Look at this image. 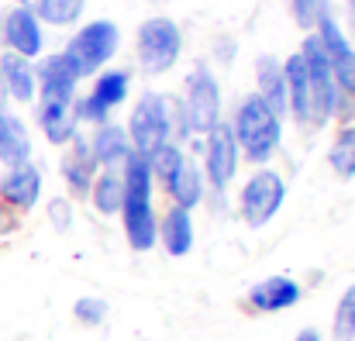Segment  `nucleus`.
<instances>
[{
	"label": "nucleus",
	"instance_id": "nucleus-7",
	"mask_svg": "<svg viewBox=\"0 0 355 341\" xmlns=\"http://www.w3.org/2000/svg\"><path fill=\"white\" fill-rule=\"evenodd\" d=\"M180 117L187 131L207 134L211 128L221 124V87L207 66H193L187 76V97L180 104Z\"/></svg>",
	"mask_w": 355,
	"mask_h": 341
},
{
	"label": "nucleus",
	"instance_id": "nucleus-3",
	"mask_svg": "<svg viewBox=\"0 0 355 341\" xmlns=\"http://www.w3.org/2000/svg\"><path fill=\"white\" fill-rule=\"evenodd\" d=\"M232 134H235V141L241 145L248 162L266 166L272 159V152L279 148V141H283V117L269 111L259 94H252L238 104L235 121H232Z\"/></svg>",
	"mask_w": 355,
	"mask_h": 341
},
{
	"label": "nucleus",
	"instance_id": "nucleus-19",
	"mask_svg": "<svg viewBox=\"0 0 355 341\" xmlns=\"http://www.w3.org/2000/svg\"><path fill=\"white\" fill-rule=\"evenodd\" d=\"M90 152H94V162H101L104 169H118V166H124V159H128L135 148H131L124 128L104 121V124H97V131H94Z\"/></svg>",
	"mask_w": 355,
	"mask_h": 341
},
{
	"label": "nucleus",
	"instance_id": "nucleus-8",
	"mask_svg": "<svg viewBox=\"0 0 355 341\" xmlns=\"http://www.w3.org/2000/svg\"><path fill=\"white\" fill-rule=\"evenodd\" d=\"M286 200V183L276 169H255L248 176V183L241 186V197H238V211L245 218L248 227H266L283 207Z\"/></svg>",
	"mask_w": 355,
	"mask_h": 341
},
{
	"label": "nucleus",
	"instance_id": "nucleus-31",
	"mask_svg": "<svg viewBox=\"0 0 355 341\" xmlns=\"http://www.w3.org/2000/svg\"><path fill=\"white\" fill-rule=\"evenodd\" d=\"M49 218H52L55 231H66V227L73 225V207H69V200H52V204H49Z\"/></svg>",
	"mask_w": 355,
	"mask_h": 341
},
{
	"label": "nucleus",
	"instance_id": "nucleus-20",
	"mask_svg": "<svg viewBox=\"0 0 355 341\" xmlns=\"http://www.w3.org/2000/svg\"><path fill=\"white\" fill-rule=\"evenodd\" d=\"M94 173H97V162H94L90 145L83 138H73V152L62 159V176H66V186L73 190V197H87L90 193Z\"/></svg>",
	"mask_w": 355,
	"mask_h": 341
},
{
	"label": "nucleus",
	"instance_id": "nucleus-9",
	"mask_svg": "<svg viewBox=\"0 0 355 341\" xmlns=\"http://www.w3.org/2000/svg\"><path fill=\"white\" fill-rule=\"evenodd\" d=\"M0 42L7 45V52H17L24 59H38L45 52V28H42L38 14L17 0L0 17Z\"/></svg>",
	"mask_w": 355,
	"mask_h": 341
},
{
	"label": "nucleus",
	"instance_id": "nucleus-2",
	"mask_svg": "<svg viewBox=\"0 0 355 341\" xmlns=\"http://www.w3.org/2000/svg\"><path fill=\"white\" fill-rule=\"evenodd\" d=\"M173 131H180L183 138L190 134L183 117H180V104H173L166 94H141V100L135 104L131 121H128L131 148L148 159L159 145H166L173 138Z\"/></svg>",
	"mask_w": 355,
	"mask_h": 341
},
{
	"label": "nucleus",
	"instance_id": "nucleus-5",
	"mask_svg": "<svg viewBox=\"0 0 355 341\" xmlns=\"http://www.w3.org/2000/svg\"><path fill=\"white\" fill-rule=\"evenodd\" d=\"M135 49H138V66L148 73V76H162L169 73L176 62H180V52H183V31L173 17H148L138 24V35H135Z\"/></svg>",
	"mask_w": 355,
	"mask_h": 341
},
{
	"label": "nucleus",
	"instance_id": "nucleus-21",
	"mask_svg": "<svg viewBox=\"0 0 355 341\" xmlns=\"http://www.w3.org/2000/svg\"><path fill=\"white\" fill-rule=\"evenodd\" d=\"M166 190H169V197L176 200V207L193 211V207L204 200V173L183 155V162L176 166V173L166 180Z\"/></svg>",
	"mask_w": 355,
	"mask_h": 341
},
{
	"label": "nucleus",
	"instance_id": "nucleus-35",
	"mask_svg": "<svg viewBox=\"0 0 355 341\" xmlns=\"http://www.w3.org/2000/svg\"><path fill=\"white\" fill-rule=\"evenodd\" d=\"M3 124H7V111L0 107V134H3Z\"/></svg>",
	"mask_w": 355,
	"mask_h": 341
},
{
	"label": "nucleus",
	"instance_id": "nucleus-10",
	"mask_svg": "<svg viewBox=\"0 0 355 341\" xmlns=\"http://www.w3.org/2000/svg\"><path fill=\"white\" fill-rule=\"evenodd\" d=\"M238 173V141L232 124H218L204 138V176L214 190H228Z\"/></svg>",
	"mask_w": 355,
	"mask_h": 341
},
{
	"label": "nucleus",
	"instance_id": "nucleus-17",
	"mask_svg": "<svg viewBox=\"0 0 355 341\" xmlns=\"http://www.w3.org/2000/svg\"><path fill=\"white\" fill-rule=\"evenodd\" d=\"M283 80H286V114H293L300 124H311V76L300 52H293L283 62Z\"/></svg>",
	"mask_w": 355,
	"mask_h": 341
},
{
	"label": "nucleus",
	"instance_id": "nucleus-1",
	"mask_svg": "<svg viewBox=\"0 0 355 341\" xmlns=\"http://www.w3.org/2000/svg\"><path fill=\"white\" fill-rule=\"evenodd\" d=\"M124 204H121V221H124V234H128V245L135 252H148L155 248V238H159V225H155V207H152V169H148V159L131 152L124 159Z\"/></svg>",
	"mask_w": 355,
	"mask_h": 341
},
{
	"label": "nucleus",
	"instance_id": "nucleus-30",
	"mask_svg": "<svg viewBox=\"0 0 355 341\" xmlns=\"http://www.w3.org/2000/svg\"><path fill=\"white\" fill-rule=\"evenodd\" d=\"M73 317H76L80 324H101V321L107 317V304L97 300V297H83V300H76Z\"/></svg>",
	"mask_w": 355,
	"mask_h": 341
},
{
	"label": "nucleus",
	"instance_id": "nucleus-18",
	"mask_svg": "<svg viewBox=\"0 0 355 341\" xmlns=\"http://www.w3.org/2000/svg\"><path fill=\"white\" fill-rule=\"evenodd\" d=\"M255 83H259V97L266 100V107L272 114H286V80H283V62L272 55H259L255 59Z\"/></svg>",
	"mask_w": 355,
	"mask_h": 341
},
{
	"label": "nucleus",
	"instance_id": "nucleus-6",
	"mask_svg": "<svg viewBox=\"0 0 355 341\" xmlns=\"http://www.w3.org/2000/svg\"><path fill=\"white\" fill-rule=\"evenodd\" d=\"M300 55H304V66H307V76H311V124H328L338 114L342 94H338L331 59H328L318 31H307V38L300 45Z\"/></svg>",
	"mask_w": 355,
	"mask_h": 341
},
{
	"label": "nucleus",
	"instance_id": "nucleus-34",
	"mask_svg": "<svg viewBox=\"0 0 355 341\" xmlns=\"http://www.w3.org/2000/svg\"><path fill=\"white\" fill-rule=\"evenodd\" d=\"M7 104V87H3V76H0V107Z\"/></svg>",
	"mask_w": 355,
	"mask_h": 341
},
{
	"label": "nucleus",
	"instance_id": "nucleus-11",
	"mask_svg": "<svg viewBox=\"0 0 355 341\" xmlns=\"http://www.w3.org/2000/svg\"><path fill=\"white\" fill-rule=\"evenodd\" d=\"M128 90H131V73H128V69H107V73H101V76L94 80L90 97H87V100H76V117H80V121L104 124L107 114L128 100Z\"/></svg>",
	"mask_w": 355,
	"mask_h": 341
},
{
	"label": "nucleus",
	"instance_id": "nucleus-13",
	"mask_svg": "<svg viewBox=\"0 0 355 341\" xmlns=\"http://www.w3.org/2000/svg\"><path fill=\"white\" fill-rule=\"evenodd\" d=\"M76 97H38V128L52 145L76 138Z\"/></svg>",
	"mask_w": 355,
	"mask_h": 341
},
{
	"label": "nucleus",
	"instance_id": "nucleus-29",
	"mask_svg": "<svg viewBox=\"0 0 355 341\" xmlns=\"http://www.w3.org/2000/svg\"><path fill=\"white\" fill-rule=\"evenodd\" d=\"M290 3V17L304 28V31H314L318 21L328 14V0H286Z\"/></svg>",
	"mask_w": 355,
	"mask_h": 341
},
{
	"label": "nucleus",
	"instance_id": "nucleus-32",
	"mask_svg": "<svg viewBox=\"0 0 355 341\" xmlns=\"http://www.w3.org/2000/svg\"><path fill=\"white\" fill-rule=\"evenodd\" d=\"M297 341H324V338H321V335H318L314 328H304V331L297 335Z\"/></svg>",
	"mask_w": 355,
	"mask_h": 341
},
{
	"label": "nucleus",
	"instance_id": "nucleus-25",
	"mask_svg": "<svg viewBox=\"0 0 355 341\" xmlns=\"http://www.w3.org/2000/svg\"><path fill=\"white\" fill-rule=\"evenodd\" d=\"M90 197H94V207L101 214H121V204H124V183H121V176L114 169H107L104 176H94Z\"/></svg>",
	"mask_w": 355,
	"mask_h": 341
},
{
	"label": "nucleus",
	"instance_id": "nucleus-24",
	"mask_svg": "<svg viewBox=\"0 0 355 341\" xmlns=\"http://www.w3.org/2000/svg\"><path fill=\"white\" fill-rule=\"evenodd\" d=\"M21 3H28L38 14V21L52 28H69L87 10V0H21Z\"/></svg>",
	"mask_w": 355,
	"mask_h": 341
},
{
	"label": "nucleus",
	"instance_id": "nucleus-16",
	"mask_svg": "<svg viewBox=\"0 0 355 341\" xmlns=\"http://www.w3.org/2000/svg\"><path fill=\"white\" fill-rule=\"evenodd\" d=\"M0 76H3V87H7V100L31 104L38 97V80H35L31 59H24L17 52H3L0 55Z\"/></svg>",
	"mask_w": 355,
	"mask_h": 341
},
{
	"label": "nucleus",
	"instance_id": "nucleus-28",
	"mask_svg": "<svg viewBox=\"0 0 355 341\" xmlns=\"http://www.w3.org/2000/svg\"><path fill=\"white\" fill-rule=\"evenodd\" d=\"M183 162V148L180 145H173V141H166V145H159L152 155H148V169H152V176H159L162 183L176 173V166Z\"/></svg>",
	"mask_w": 355,
	"mask_h": 341
},
{
	"label": "nucleus",
	"instance_id": "nucleus-4",
	"mask_svg": "<svg viewBox=\"0 0 355 341\" xmlns=\"http://www.w3.org/2000/svg\"><path fill=\"white\" fill-rule=\"evenodd\" d=\"M121 49V28L107 17H97V21H87L83 28L73 31V38L66 42L62 55L73 62L76 76H97Z\"/></svg>",
	"mask_w": 355,
	"mask_h": 341
},
{
	"label": "nucleus",
	"instance_id": "nucleus-15",
	"mask_svg": "<svg viewBox=\"0 0 355 341\" xmlns=\"http://www.w3.org/2000/svg\"><path fill=\"white\" fill-rule=\"evenodd\" d=\"M300 283L293 276H266L259 279L252 290H248V300L255 311H266V314H276V311H286V307H297L300 304Z\"/></svg>",
	"mask_w": 355,
	"mask_h": 341
},
{
	"label": "nucleus",
	"instance_id": "nucleus-33",
	"mask_svg": "<svg viewBox=\"0 0 355 341\" xmlns=\"http://www.w3.org/2000/svg\"><path fill=\"white\" fill-rule=\"evenodd\" d=\"M349 24H352V38H355V0H349Z\"/></svg>",
	"mask_w": 355,
	"mask_h": 341
},
{
	"label": "nucleus",
	"instance_id": "nucleus-23",
	"mask_svg": "<svg viewBox=\"0 0 355 341\" xmlns=\"http://www.w3.org/2000/svg\"><path fill=\"white\" fill-rule=\"evenodd\" d=\"M0 162L3 166H21L31 162V134L17 114H7L3 134H0Z\"/></svg>",
	"mask_w": 355,
	"mask_h": 341
},
{
	"label": "nucleus",
	"instance_id": "nucleus-27",
	"mask_svg": "<svg viewBox=\"0 0 355 341\" xmlns=\"http://www.w3.org/2000/svg\"><path fill=\"white\" fill-rule=\"evenodd\" d=\"M335 341H355V283L335 307Z\"/></svg>",
	"mask_w": 355,
	"mask_h": 341
},
{
	"label": "nucleus",
	"instance_id": "nucleus-12",
	"mask_svg": "<svg viewBox=\"0 0 355 341\" xmlns=\"http://www.w3.org/2000/svg\"><path fill=\"white\" fill-rule=\"evenodd\" d=\"M42 197V169L35 162L7 166L0 176V200L14 211H31Z\"/></svg>",
	"mask_w": 355,
	"mask_h": 341
},
{
	"label": "nucleus",
	"instance_id": "nucleus-22",
	"mask_svg": "<svg viewBox=\"0 0 355 341\" xmlns=\"http://www.w3.org/2000/svg\"><path fill=\"white\" fill-rule=\"evenodd\" d=\"M159 241H162V248H166L173 259H183V255L193 248V218H190V211L173 207V211L162 218V225H159Z\"/></svg>",
	"mask_w": 355,
	"mask_h": 341
},
{
	"label": "nucleus",
	"instance_id": "nucleus-14",
	"mask_svg": "<svg viewBox=\"0 0 355 341\" xmlns=\"http://www.w3.org/2000/svg\"><path fill=\"white\" fill-rule=\"evenodd\" d=\"M35 80H38V97H76V69L62 52L42 55L35 66Z\"/></svg>",
	"mask_w": 355,
	"mask_h": 341
},
{
	"label": "nucleus",
	"instance_id": "nucleus-26",
	"mask_svg": "<svg viewBox=\"0 0 355 341\" xmlns=\"http://www.w3.org/2000/svg\"><path fill=\"white\" fill-rule=\"evenodd\" d=\"M328 162H331V169H335L342 180H352L355 176V124H345V128L338 131V138L331 141Z\"/></svg>",
	"mask_w": 355,
	"mask_h": 341
}]
</instances>
